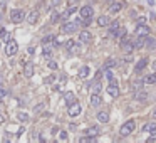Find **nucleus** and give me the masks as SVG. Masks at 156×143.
<instances>
[{
  "instance_id": "nucleus-49",
  "label": "nucleus",
  "mask_w": 156,
  "mask_h": 143,
  "mask_svg": "<svg viewBox=\"0 0 156 143\" xmlns=\"http://www.w3.org/2000/svg\"><path fill=\"white\" fill-rule=\"evenodd\" d=\"M0 44H2V42H0Z\"/></svg>"
},
{
  "instance_id": "nucleus-13",
  "label": "nucleus",
  "mask_w": 156,
  "mask_h": 143,
  "mask_svg": "<svg viewBox=\"0 0 156 143\" xmlns=\"http://www.w3.org/2000/svg\"><path fill=\"white\" fill-rule=\"evenodd\" d=\"M134 99L136 101H146L148 99V93L143 89H136L134 91Z\"/></svg>"
},
{
  "instance_id": "nucleus-33",
  "label": "nucleus",
  "mask_w": 156,
  "mask_h": 143,
  "mask_svg": "<svg viewBox=\"0 0 156 143\" xmlns=\"http://www.w3.org/2000/svg\"><path fill=\"white\" fill-rule=\"evenodd\" d=\"M54 39H55L54 36H45L44 39H42V46H45V44H51V42L54 40Z\"/></svg>"
},
{
  "instance_id": "nucleus-3",
  "label": "nucleus",
  "mask_w": 156,
  "mask_h": 143,
  "mask_svg": "<svg viewBox=\"0 0 156 143\" xmlns=\"http://www.w3.org/2000/svg\"><path fill=\"white\" fill-rule=\"evenodd\" d=\"M79 25H82V20H81V19H79L77 22H66V24L61 27V32H62V34H72V32L77 30Z\"/></svg>"
},
{
  "instance_id": "nucleus-30",
  "label": "nucleus",
  "mask_w": 156,
  "mask_h": 143,
  "mask_svg": "<svg viewBox=\"0 0 156 143\" xmlns=\"http://www.w3.org/2000/svg\"><path fill=\"white\" fill-rule=\"evenodd\" d=\"M146 46L151 49V51H156V40L153 39H149V37H146Z\"/></svg>"
},
{
  "instance_id": "nucleus-4",
  "label": "nucleus",
  "mask_w": 156,
  "mask_h": 143,
  "mask_svg": "<svg viewBox=\"0 0 156 143\" xmlns=\"http://www.w3.org/2000/svg\"><path fill=\"white\" fill-rule=\"evenodd\" d=\"M134 128H136V121H134V120H129V121H126V123L121 126L119 135H121V136H128V135H131V133L134 131Z\"/></svg>"
},
{
  "instance_id": "nucleus-45",
  "label": "nucleus",
  "mask_w": 156,
  "mask_h": 143,
  "mask_svg": "<svg viewBox=\"0 0 156 143\" xmlns=\"http://www.w3.org/2000/svg\"><path fill=\"white\" fill-rule=\"evenodd\" d=\"M106 2H107V3H114L116 0H106Z\"/></svg>"
},
{
  "instance_id": "nucleus-20",
  "label": "nucleus",
  "mask_w": 156,
  "mask_h": 143,
  "mask_svg": "<svg viewBox=\"0 0 156 143\" xmlns=\"http://www.w3.org/2000/svg\"><path fill=\"white\" fill-rule=\"evenodd\" d=\"M144 46H146V36H138L136 40H134V47H136V49H141V47H144Z\"/></svg>"
},
{
  "instance_id": "nucleus-2",
  "label": "nucleus",
  "mask_w": 156,
  "mask_h": 143,
  "mask_svg": "<svg viewBox=\"0 0 156 143\" xmlns=\"http://www.w3.org/2000/svg\"><path fill=\"white\" fill-rule=\"evenodd\" d=\"M119 47L124 54H131L134 51V40H131L129 37H122L121 42H119Z\"/></svg>"
},
{
  "instance_id": "nucleus-48",
  "label": "nucleus",
  "mask_w": 156,
  "mask_h": 143,
  "mask_svg": "<svg viewBox=\"0 0 156 143\" xmlns=\"http://www.w3.org/2000/svg\"><path fill=\"white\" fill-rule=\"evenodd\" d=\"M0 84H2V83H0Z\"/></svg>"
},
{
  "instance_id": "nucleus-34",
  "label": "nucleus",
  "mask_w": 156,
  "mask_h": 143,
  "mask_svg": "<svg viewBox=\"0 0 156 143\" xmlns=\"http://www.w3.org/2000/svg\"><path fill=\"white\" fill-rule=\"evenodd\" d=\"M51 20H52V22H57V20H61V14L54 10V12H52V15H51Z\"/></svg>"
},
{
  "instance_id": "nucleus-11",
  "label": "nucleus",
  "mask_w": 156,
  "mask_h": 143,
  "mask_svg": "<svg viewBox=\"0 0 156 143\" xmlns=\"http://www.w3.org/2000/svg\"><path fill=\"white\" fill-rule=\"evenodd\" d=\"M79 40H81L82 44H89V42L92 40V34L87 32V30H82V32L79 34Z\"/></svg>"
},
{
  "instance_id": "nucleus-19",
  "label": "nucleus",
  "mask_w": 156,
  "mask_h": 143,
  "mask_svg": "<svg viewBox=\"0 0 156 143\" xmlns=\"http://www.w3.org/2000/svg\"><path fill=\"white\" fill-rule=\"evenodd\" d=\"M146 64H148V59H146V57H143L141 61H138V64H136V68H134V72H136V74H139V72L146 68Z\"/></svg>"
},
{
  "instance_id": "nucleus-46",
  "label": "nucleus",
  "mask_w": 156,
  "mask_h": 143,
  "mask_svg": "<svg viewBox=\"0 0 156 143\" xmlns=\"http://www.w3.org/2000/svg\"><path fill=\"white\" fill-rule=\"evenodd\" d=\"M153 116H155V120H156V108L153 109Z\"/></svg>"
},
{
  "instance_id": "nucleus-26",
  "label": "nucleus",
  "mask_w": 156,
  "mask_h": 143,
  "mask_svg": "<svg viewBox=\"0 0 156 143\" xmlns=\"http://www.w3.org/2000/svg\"><path fill=\"white\" fill-rule=\"evenodd\" d=\"M67 51H69V54H81V44L74 42L69 49H67Z\"/></svg>"
},
{
  "instance_id": "nucleus-10",
  "label": "nucleus",
  "mask_w": 156,
  "mask_h": 143,
  "mask_svg": "<svg viewBox=\"0 0 156 143\" xmlns=\"http://www.w3.org/2000/svg\"><path fill=\"white\" fill-rule=\"evenodd\" d=\"M74 12H77V7H76V3H74V5H69V7L66 9V12L61 15V19H62V20H67V19H69L72 14H74Z\"/></svg>"
},
{
  "instance_id": "nucleus-29",
  "label": "nucleus",
  "mask_w": 156,
  "mask_h": 143,
  "mask_svg": "<svg viewBox=\"0 0 156 143\" xmlns=\"http://www.w3.org/2000/svg\"><path fill=\"white\" fill-rule=\"evenodd\" d=\"M0 36H2V40H5V42H10V40H12V36H10L5 29H2V30H0Z\"/></svg>"
},
{
  "instance_id": "nucleus-12",
  "label": "nucleus",
  "mask_w": 156,
  "mask_h": 143,
  "mask_svg": "<svg viewBox=\"0 0 156 143\" xmlns=\"http://www.w3.org/2000/svg\"><path fill=\"white\" fill-rule=\"evenodd\" d=\"M37 20H39V10H32V12L27 14V22H29L30 25H34Z\"/></svg>"
},
{
  "instance_id": "nucleus-18",
  "label": "nucleus",
  "mask_w": 156,
  "mask_h": 143,
  "mask_svg": "<svg viewBox=\"0 0 156 143\" xmlns=\"http://www.w3.org/2000/svg\"><path fill=\"white\" fill-rule=\"evenodd\" d=\"M86 135L91 136V138H96V136L99 135V126H89L86 130Z\"/></svg>"
},
{
  "instance_id": "nucleus-40",
  "label": "nucleus",
  "mask_w": 156,
  "mask_h": 143,
  "mask_svg": "<svg viewBox=\"0 0 156 143\" xmlns=\"http://www.w3.org/2000/svg\"><path fill=\"white\" fill-rule=\"evenodd\" d=\"M61 2H62V0H51V5H52V7H57Z\"/></svg>"
},
{
  "instance_id": "nucleus-44",
  "label": "nucleus",
  "mask_w": 156,
  "mask_h": 143,
  "mask_svg": "<svg viewBox=\"0 0 156 143\" xmlns=\"http://www.w3.org/2000/svg\"><path fill=\"white\" fill-rule=\"evenodd\" d=\"M3 121H5V118H3V115H0V125H2Z\"/></svg>"
},
{
  "instance_id": "nucleus-21",
  "label": "nucleus",
  "mask_w": 156,
  "mask_h": 143,
  "mask_svg": "<svg viewBox=\"0 0 156 143\" xmlns=\"http://www.w3.org/2000/svg\"><path fill=\"white\" fill-rule=\"evenodd\" d=\"M24 76L25 77H32L34 76V64H25V68H24Z\"/></svg>"
},
{
  "instance_id": "nucleus-36",
  "label": "nucleus",
  "mask_w": 156,
  "mask_h": 143,
  "mask_svg": "<svg viewBox=\"0 0 156 143\" xmlns=\"http://www.w3.org/2000/svg\"><path fill=\"white\" fill-rule=\"evenodd\" d=\"M59 140L61 142H66L67 140V131H59Z\"/></svg>"
},
{
  "instance_id": "nucleus-7",
  "label": "nucleus",
  "mask_w": 156,
  "mask_h": 143,
  "mask_svg": "<svg viewBox=\"0 0 156 143\" xmlns=\"http://www.w3.org/2000/svg\"><path fill=\"white\" fill-rule=\"evenodd\" d=\"M81 109H82V108H81V105H79V103L76 101V103H72V105L69 106L67 113H69V116L76 118V116H79V115H81Z\"/></svg>"
},
{
  "instance_id": "nucleus-37",
  "label": "nucleus",
  "mask_w": 156,
  "mask_h": 143,
  "mask_svg": "<svg viewBox=\"0 0 156 143\" xmlns=\"http://www.w3.org/2000/svg\"><path fill=\"white\" fill-rule=\"evenodd\" d=\"M54 81H55V76H49V77H45V83H47V84H52Z\"/></svg>"
},
{
  "instance_id": "nucleus-1",
  "label": "nucleus",
  "mask_w": 156,
  "mask_h": 143,
  "mask_svg": "<svg viewBox=\"0 0 156 143\" xmlns=\"http://www.w3.org/2000/svg\"><path fill=\"white\" fill-rule=\"evenodd\" d=\"M79 15H81V20H82V25H86V27H87V25L91 24V20H92L94 9H92L91 5H84V7H81Z\"/></svg>"
},
{
  "instance_id": "nucleus-5",
  "label": "nucleus",
  "mask_w": 156,
  "mask_h": 143,
  "mask_svg": "<svg viewBox=\"0 0 156 143\" xmlns=\"http://www.w3.org/2000/svg\"><path fill=\"white\" fill-rule=\"evenodd\" d=\"M24 19H25V12H24L22 9H15V10H12V12H10V20H12L14 24L22 22Z\"/></svg>"
},
{
  "instance_id": "nucleus-6",
  "label": "nucleus",
  "mask_w": 156,
  "mask_h": 143,
  "mask_svg": "<svg viewBox=\"0 0 156 143\" xmlns=\"http://www.w3.org/2000/svg\"><path fill=\"white\" fill-rule=\"evenodd\" d=\"M18 52V46L15 40H10V42H7V49H5V54L9 56V57H12V56H15Z\"/></svg>"
},
{
  "instance_id": "nucleus-31",
  "label": "nucleus",
  "mask_w": 156,
  "mask_h": 143,
  "mask_svg": "<svg viewBox=\"0 0 156 143\" xmlns=\"http://www.w3.org/2000/svg\"><path fill=\"white\" fill-rule=\"evenodd\" d=\"M17 120L18 121H22V123H25V121H29V115H27V113H18Z\"/></svg>"
},
{
  "instance_id": "nucleus-28",
  "label": "nucleus",
  "mask_w": 156,
  "mask_h": 143,
  "mask_svg": "<svg viewBox=\"0 0 156 143\" xmlns=\"http://www.w3.org/2000/svg\"><path fill=\"white\" fill-rule=\"evenodd\" d=\"M89 72H91V68H89V66H82V68L79 69V77H87Z\"/></svg>"
},
{
  "instance_id": "nucleus-32",
  "label": "nucleus",
  "mask_w": 156,
  "mask_h": 143,
  "mask_svg": "<svg viewBox=\"0 0 156 143\" xmlns=\"http://www.w3.org/2000/svg\"><path fill=\"white\" fill-rule=\"evenodd\" d=\"M143 84H144V81H134V83L131 84V88L136 91V89H141V88H143Z\"/></svg>"
},
{
  "instance_id": "nucleus-22",
  "label": "nucleus",
  "mask_w": 156,
  "mask_h": 143,
  "mask_svg": "<svg viewBox=\"0 0 156 143\" xmlns=\"http://www.w3.org/2000/svg\"><path fill=\"white\" fill-rule=\"evenodd\" d=\"M143 81H144V84H155V83H156V72H151V74L144 76V77H143Z\"/></svg>"
},
{
  "instance_id": "nucleus-41",
  "label": "nucleus",
  "mask_w": 156,
  "mask_h": 143,
  "mask_svg": "<svg viewBox=\"0 0 156 143\" xmlns=\"http://www.w3.org/2000/svg\"><path fill=\"white\" fill-rule=\"evenodd\" d=\"M139 24H146V19H144V17L138 19V25H139Z\"/></svg>"
},
{
  "instance_id": "nucleus-38",
  "label": "nucleus",
  "mask_w": 156,
  "mask_h": 143,
  "mask_svg": "<svg viewBox=\"0 0 156 143\" xmlns=\"http://www.w3.org/2000/svg\"><path fill=\"white\" fill-rule=\"evenodd\" d=\"M74 42H76L74 39H69V40L66 42V49H69V47H70V46H72V44H74Z\"/></svg>"
},
{
  "instance_id": "nucleus-47",
  "label": "nucleus",
  "mask_w": 156,
  "mask_h": 143,
  "mask_svg": "<svg viewBox=\"0 0 156 143\" xmlns=\"http://www.w3.org/2000/svg\"><path fill=\"white\" fill-rule=\"evenodd\" d=\"M153 68H155V69H156V61H155V62H153Z\"/></svg>"
},
{
  "instance_id": "nucleus-8",
  "label": "nucleus",
  "mask_w": 156,
  "mask_h": 143,
  "mask_svg": "<svg viewBox=\"0 0 156 143\" xmlns=\"http://www.w3.org/2000/svg\"><path fill=\"white\" fill-rule=\"evenodd\" d=\"M149 30H151V29H149L146 24H139V25H136V36H148Z\"/></svg>"
},
{
  "instance_id": "nucleus-35",
  "label": "nucleus",
  "mask_w": 156,
  "mask_h": 143,
  "mask_svg": "<svg viewBox=\"0 0 156 143\" xmlns=\"http://www.w3.org/2000/svg\"><path fill=\"white\" fill-rule=\"evenodd\" d=\"M47 68H49V69H52V71H55V69H57V62L49 59V64H47Z\"/></svg>"
},
{
  "instance_id": "nucleus-27",
  "label": "nucleus",
  "mask_w": 156,
  "mask_h": 143,
  "mask_svg": "<svg viewBox=\"0 0 156 143\" xmlns=\"http://www.w3.org/2000/svg\"><path fill=\"white\" fill-rule=\"evenodd\" d=\"M155 130H156L155 121H149V123H146L144 126H141V131H155Z\"/></svg>"
},
{
  "instance_id": "nucleus-25",
  "label": "nucleus",
  "mask_w": 156,
  "mask_h": 143,
  "mask_svg": "<svg viewBox=\"0 0 156 143\" xmlns=\"http://www.w3.org/2000/svg\"><path fill=\"white\" fill-rule=\"evenodd\" d=\"M64 101H66V105H67V106H70L72 103H76L74 93H66V94H64Z\"/></svg>"
},
{
  "instance_id": "nucleus-23",
  "label": "nucleus",
  "mask_w": 156,
  "mask_h": 143,
  "mask_svg": "<svg viewBox=\"0 0 156 143\" xmlns=\"http://www.w3.org/2000/svg\"><path fill=\"white\" fill-rule=\"evenodd\" d=\"M109 24H111V20H109L107 15H101V17L97 19V25H99V27H107Z\"/></svg>"
},
{
  "instance_id": "nucleus-15",
  "label": "nucleus",
  "mask_w": 156,
  "mask_h": 143,
  "mask_svg": "<svg viewBox=\"0 0 156 143\" xmlns=\"http://www.w3.org/2000/svg\"><path fill=\"white\" fill-rule=\"evenodd\" d=\"M107 94L113 96V98H118V96H119V88H118V84H109V86H107Z\"/></svg>"
},
{
  "instance_id": "nucleus-16",
  "label": "nucleus",
  "mask_w": 156,
  "mask_h": 143,
  "mask_svg": "<svg viewBox=\"0 0 156 143\" xmlns=\"http://www.w3.org/2000/svg\"><path fill=\"white\" fill-rule=\"evenodd\" d=\"M122 7H124L122 2H114V3H111V7H109V14H118Z\"/></svg>"
},
{
  "instance_id": "nucleus-14",
  "label": "nucleus",
  "mask_w": 156,
  "mask_h": 143,
  "mask_svg": "<svg viewBox=\"0 0 156 143\" xmlns=\"http://www.w3.org/2000/svg\"><path fill=\"white\" fill-rule=\"evenodd\" d=\"M101 103H103L101 94H99V93H92V94H91V105H92V106H101Z\"/></svg>"
},
{
  "instance_id": "nucleus-17",
  "label": "nucleus",
  "mask_w": 156,
  "mask_h": 143,
  "mask_svg": "<svg viewBox=\"0 0 156 143\" xmlns=\"http://www.w3.org/2000/svg\"><path fill=\"white\" fill-rule=\"evenodd\" d=\"M116 66H118V61L111 57V59H107V61L104 62V66H103V72H104V71H107V69H113V68H116Z\"/></svg>"
},
{
  "instance_id": "nucleus-39",
  "label": "nucleus",
  "mask_w": 156,
  "mask_h": 143,
  "mask_svg": "<svg viewBox=\"0 0 156 143\" xmlns=\"http://www.w3.org/2000/svg\"><path fill=\"white\" fill-rule=\"evenodd\" d=\"M99 91H101V84H99V83H96V86H94L92 93H99Z\"/></svg>"
},
{
  "instance_id": "nucleus-42",
  "label": "nucleus",
  "mask_w": 156,
  "mask_h": 143,
  "mask_svg": "<svg viewBox=\"0 0 156 143\" xmlns=\"http://www.w3.org/2000/svg\"><path fill=\"white\" fill-rule=\"evenodd\" d=\"M5 94H7V93H5V91H3V89H2V88H0V99H2V98H3Z\"/></svg>"
},
{
  "instance_id": "nucleus-24",
  "label": "nucleus",
  "mask_w": 156,
  "mask_h": 143,
  "mask_svg": "<svg viewBox=\"0 0 156 143\" xmlns=\"http://www.w3.org/2000/svg\"><path fill=\"white\" fill-rule=\"evenodd\" d=\"M97 121L107 123V121H109V113H107V111H99V113H97Z\"/></svg>"
},
{
  "instance_id": "nucleus-9",
  "label": "nucleus",
  "mask_w": 156,
  "mask_h": 143,
  "mask_svg": "<svg viewBox=\"0 0 156 143\" xmlns=\"http://www.w3.org/2000/svg\"><path fill=\"white\" fill-rule=\"evenodd\" d=\"M119 25H121V24H119V20H114V22H111V24L107 25V29H109V36H111V37L116 36V32L119 30Z\"/></svg>"
},
{
  "instance_id": "nucleus-43",
  "label": "nucleus",
  "mask_w": 156,
  "mask_h": 143,
  "mask_svg": "<svg viewBox=\"0 0 156 143\" xmlns=\"http://www.w3.org/2000/svg\"><path fill=\"white\" fill-rule=\"evenodd\" d=\"M40 109H42V105H37V106H35V113H39Z\"/></svg>"
}]
</instances>
